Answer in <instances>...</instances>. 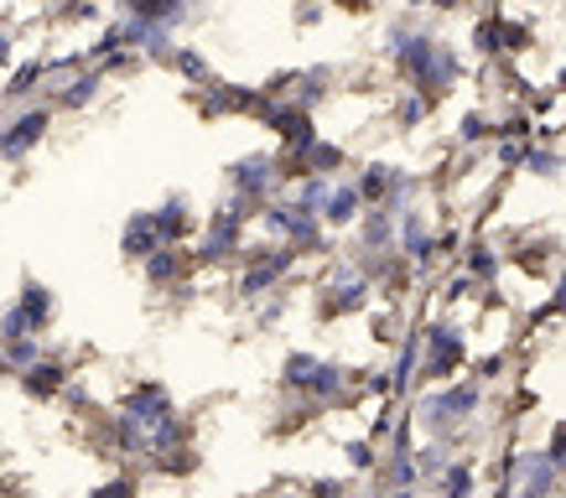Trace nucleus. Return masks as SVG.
Masks as SVG:
<instances>
[{
	"mask_svg": "<svg viewBox=\"0 0 566 498\" xmlns=\"http://www.w3.org/2000/svg\"><path fill=\"white\" fill-rule=\"evenodd\" d=\"M385 52L395 57V68L406 73V84H411L416 94H427V99L458 88V78H463V57L452 52V42H442L437 32H421L411 21H395Z\"/></svg>",
	"mask_w": 566,
	"mask_h": 498,
	"instance_id": "f257e3e1",
	"label": "nucleus"
},
{
	"mask_svg": "<svg viewBox=\"0 0 566 498\" xmlns=\"http://www.w3.org/2000/svg\"><path fill=\"white\" fill-rule=\"evenodd\" d=\"M483 405V384L479 379H458V384H442V390H431L427 400H421V426L437 436V442H452L458 431H463V421Z\"/></svg>",
	"mask_w": 566,
	"mask_h": 498,
	"instance_id": "f03ea898",
	"label": "nucleus"
},
{
	"mask_svg": "<svg viewBox=\"0 0 566 498\" xmlns=\"http://www.w3.org/2000/svg\"><path fill=\"white\" fill-rule=\"evenodd\" d=\"M463 359H468V338L452 322L437 317V322L421 327V379L427 384H447V379L463 369Z\"/></svg>",
	"mask_w": 566,
	"mask_h": 498,
	"instance_id": "7ed1b4c3",
	"label": "nucleus"
},
{
	"mask_svg": "<svg viewBox=\"0 0 566 498\" xmlns=\"http://www.w3.org/2000/svg\"><path fill=\"white\" fill-rule=\"evenodd\" d=\"M250 213H260L255 203H244V198H234V203H223L213 219H208V234H203V250H198V259L203 265H213V259H229L234 250H240L244 240V224H250Z\"/></svg>",
	"mask_w": 566,
	"mask_h": 498,
	"instance_id": "20e7f679",
	"label": "nucleus"
},
{
	"mask_svg": "<svg viewBox=\"0 0 566 498\" xmlns=\"http://www.w3.org/2000/svg\"><path fill=\"white\" fill-rule=\"evenodd\" d=\"M296 244H260V250H250V265H244V275H240V292L244 296H265L281 280V275L296 265Z\"/></svg>",
	"mask_w": 566,
	"mask_h": 498,
	"instance_id": "39448f33",
	"label": "nucleus"
},
{
	"mask_svg": "<svg viewBox=\"0 0 566 498\" xmlns=\"http://www.w3.org/2000/svg\"><path fill=\"white\" fill-rule=\"evenodd\" d=\"M275 182H286L275 156H244V161L229 167V188H234V198H244V203H255V208H265V198H271Z\"/></svg>",
	"mask_w": 566,
	"mask_h": 498,
	"instance_id": "423d86ee",
	"label": "nucleus"
},
{
	"mask_svg": "<svg viewBox=\"0 0 566 498\" xmlns=\"http://www.w3.org/2000/svg\"><path fill=\"white\" fill-rule=\"evenodd\" d=\"M400 255H406V265H411V275H427L431 259H437V234L427 229V219L421 213H400Z\"/></svg>",
	"mask_w": 566,
	"mask_h": 498,
	"instance_id": "0eeeda50",
	"label": "nucleus"
},
{
	"mask_svg": "<svg viewBox=\"0 0 566 498\" xmlns=\"http://www.w3.org/2000/svg\"><path fill=\"white\" fill-rule=\"evenodd\" d=\"M48 125H52L48 109H27L21 120H11V130H6V146H0V156H6V161H21V156L32 151L36 140L48 136Z\"/></svg>",
	"mask_w": 566,
	"mask_h": 498,
	"instance_id": "6e6552de",
	"label": "nucleus"
},
{
	"mask_svg": "<svg viewBox=\"0 0 566 498\" xmlns=\"http://www.w3.org/2000/svg\"><path fill=\"white\" fill-rule=\"evenodd\" d=\"M161 229H156V213H136V219H125V234H120V250H125V259H146L161 250Z\"/></svg>",
	"mask_w": 566,
	"mask_h": 498,
	"instance_id": "1a4fd4ad",
	"label": "nucleus"
},
{
	"mask_svg": "<svg viewBox=\"0 0 566 498\" xmlns=\"http://www.w3.org/2000/svg\"><path fill=\"white\" fill-rule=\"evenodd\" d=\"M21 379V390L32 400H52V395H63L69 390V369H63V359H36L27 374H17Z\"/></svg>",
	"mask_w": 566,
	"mask_h": 498,
	"instance_id": "9d476101",
	"label": "nucleus"
},
{
	"mask_svg": "<svg viewBox=\"0 0 566 498\" xmlns=\"http://www.w3.org/2000/svg\"><path fill=\"white\" fill-rule=\"evenodd\" d=\"M359 213H364V192H359V182H338V188L327 192V203H323V224H327V229L359 224Z\"/></svg>",
	"mask_w": 566,
	"mask_h": 498,
	"instance_id": "9b49d317",
	"label": "nucleus"
},
{
	"mask_svg": "<svg viewBox=\"0 0 566 498\" xmlns=\"http://www.w3.org/2000/svg\"><path fill=\"white\" fill-rule=\"evenodd\" d=\"M327 292H333L327 296V311H364L369 307V280H364L354 265L333 275V286H327Z\"/></svg>",
	"mask_w": 566,
	"mask_h": 498,
	"instance_id": "f8f14e48",
	"label": "nucleus"
},
{
	"mask_svg": "<svg viewBox=\"0 0 566 498\" xmlns=\"http://www.w3.org/2000/svg\"><path fill=\"white\" fill-rule=\"evenodd\" d=\"M17 307L27 311V322H32V332H48L52 317H57V301H52V292L42 286V280H21V296H17Z\"/></svg>",
	"mask_w": 566,
	"mask_h": 498,
	"instance_id": "ddd939ff",
	"label": "nucleus"
},
{
	"mask_svg": "<svg viewBox=\"0 0 566 498\" xmlns=\"http://www.w3.org/2000/svg\"><path fill=\"white\" fill-rule=\"evenodd\" d=\"M156 229H161V240L167 244H177L182 234L192 229V219H188V198L177 192V198H167V203L156 208Z\"/></svg>",
	"mask_w": 566,
	"mask_h": 498,
	"instance_id": "4468645a",
	"label": "nucleus"
},
{
	"mask_svg": "<svg viewBox=\"0 0 566 498\" xmlns=\"http://www.w3.org/2000/svg\"><path fill=\"white\" fill-rule=\"evenodd\" d=\"M36 359H42V348H36L32 338H17V343L0 348V374H27Z\"/></svg>",
	"mask_w": 566,
	"mask_h": 498,
	"instance_id": "2eb2a0df",
	"label": "nucleus"
},
{
	"mask_svg": "<svg viewBox=\"0 0 566 498\" xmlns=\"http://www.w3.org/2000/svg\"><path fill=\"white\" fill-rule=\"evenodd\" d=\"M525 172H531V177H562L566 172V156L556 151V146H546V140H541V146H531V151H525Z\"/></svg>",
	"mask_w": 566,
	"mask_h": 498,
	"instance_id": "dca6fc26",
	"label": "nucleus"
},
{
	"mask_svg": "<svg viewBox=\"0 0 566 498\" xmlns=\"http://www.w3.org/2000/svg\"><path fill=\"white\" fill-rule=\"evenodd\" d=\"M317 353H286V363H281V384L286 390H307V379L317 374Z\"/></svg>",
	"mask_w": 566,
	"mask_h": 498,
	"instance_id": "f3484780",
	"label": "nucleus"
},
{
	"mask_svg": "<svg viewBox=\"0 0 566 498\" xmlns=\"http://www.w3.org/2000/svg\"><path fill=\"white\" fill-rule=\"evenodd\" d=\"M437 494H442V498H473V467H468V463H447V473L437 478Z\"/></svg>",
	"mask_w": 566,
	"mask_h": 498,
	"instance_id": "a211bd4d",
	"label": "nucleus"
},
{
	"mask_svg": "<svg viewBox=\"0 0 566 498\" xmlns=\"http://www.w3.org/2000/svg\"><path fill=\"white\" fill-rule=\"evenodd\" d=\"M177 275H182V259H177L172 244H161V250L146 259V280H151V286H167V280H177Z\"/></svg>",
	"mask_w": 566,
	"mask_h": 498,
	"instance_id": "6ab92c4d",
	"label": "nucleus"
},
{
	"mask_svg": "<svg viewBox=\"0 0 566 498\" xmlns=\"http://www.w3.org/2000/svg\"><path fill=\"white\" fill-rule=\"evenodd\" d=\"M468 275H473L479 286L499 280V250H489V244H468Z\"/></svg>",
	"mask_w": 566,
	"mask_h": 498,
	"instance_id": "aec40b11",
	"label": "nucleus"
},
{
	"mask_svg": "<svg viewBox=\"0 0 566 498\" xmlns=\"http://www.w3.org/2000/svg\"><path fill=\"white\" fill-rule=\"evenodd\" d=\"M94 94H99V68L78 73V78H73V88H63V94H57V104H63V109H84Z\"/></svg>",
	"mask_w": 566,
	"mask_h": 498,
	"instance_id": "412c9836",
	"label": "nucleus"
},
{
	"mask_svg": "<svg viewBox=\"0 0 566 498\" xmlns=\"http://www.w3.org/2000/svg\"><path fill=\"white\" fill-rule=\"evenodd\" d=\"M458 140H463V146H483V140H494L489 115H483V109H468L463 120H458Z\"/></svg>",
	"mask_w": 566,
	"mask_h": 498,
	"instance_id": "4be33fe9",
	"label": "nucleus"
},
{
	"mask_svg": "<svg viewBox=\"0 0 566 498\" xmlns=\"http://www.w3.org/2000/svg\"><path fill=\"white\" fill-rule=\"evenodd\" d=\"M416 467H421V478L437 483L447 473V442H427V447L416 452Z\"/></svg>",
	"mask_w": 566,
	"mask_h": 498,
	"instance_id": "5701e85b",
	"label": "nucleus"
},
{
	"mask_svg": "<svg viewBox=\"0 0 566 498\" xmlns=\"http://www.w3.org/2000/svg\"><path fill=\"white\" fill-rule=\"evenodd\" d=\"M17 338H36V332H32V322H27V311L6 307V311H0V348L17 343Z\"/></svg>",
	"mask_w": 566,
	"mask_h": 498,
	"instance_id": "b1692460",
	"label": "nucleus"
},
{
	"mask_svg": "<svg viewBox=\"0 0 566 498\" xmlns=\"http://www.w3.org/2000/svg\"><path fill=\"white\" fill-rule=\"evenodd\" d=\"M344 457H348V467H354V473H375V467H379L375 442H369V436H364V442H348Z\"/></svg>",
	"mask_w": 566,
	"mask_h": 498,
	"instance_id": "393cba45",
	"label": "nucleus"
},
{
	"mask_svg": "<svg viewBox=\"0 0 566 498\" xmlns=\"http://www.w3.org/2000/svg\"><path fill=\"white\" fill-rule=\"evenodd\" d=\"M130 494H136L130 478H115V483H104V488H94V498H130Z\"/></svg>",
	"mask_w": 566,
	"mask_h": 498,
	"instance_id": "a878e982",
	"label": "nucleus"
},
{
	"mask_svg": "<svg viewBox=\"0 0 566 498\" xmlns=\"http://www.w3.org/2000/svg\"><path fill=\"white\" fill-rule=\"evenodd\" d=\"M551 463H556V467H562V473H566V426H556V431H551Z\"/></svg>",
	"mask_w": 566,
	"mask_h": 498,
	"instance_id": "bb28decb",
	"label": "nucleus"
},
{
	"mask_svg": "<svg viewBox=\"0 0 566 498\" xmlns=\"http://www.w3.org/2000/svg\"><path fill=\"white\" fill-rule=\"evenodd\" d=\"M312 494H317V498H348L338 478H317V483H312Z\"/></svg>",
	"mask_w": 566,
	"mask_h": 498,
	"instance_id": "cd10ccee",
	"label": "nucleus"
},
{
	"mask_svg": "<svg viewBox=\"0 0 566 498\" xmlns=\"http://www.w3.org/2000/svg\"><path fill=\"white\" fill-rule=\"evenodd\" d=\"M551 311H556V317L566 322V275L556 280V286H551Z\"/></svg>",
	"mask_w": 566,
	"mask_h": 498,
	"instance_id": "c85d7f7f",
	"label": "nucleus"
},
{
	"mask_svg": "<svg viewBox=\"0 0 566 498\" xmlns=\"http://www.w3.org/2000/svg\"><path fill=\"white\" fill-rule=\"evenodd\" d=\"M364 498H390V494H385V488H375V494H364Z\"/></svg>",
	"mask_w": 566,
	"mask_h": 498,
	"instance_id": "c756f323",
	"label": "nucleus"
}]
</instances>
